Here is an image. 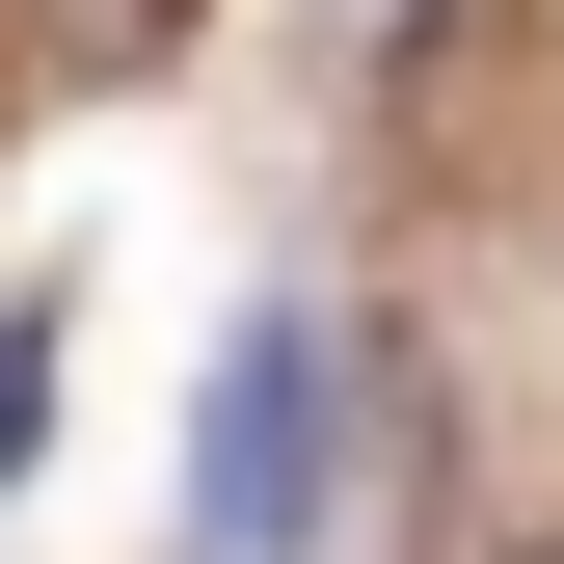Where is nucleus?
Listing matches in <instances>:
<instances>
[{"label":"nucleus","instance_id":"f257e3e1","mask_svg":"<svg viewBox=\"0 0 564 564\" xmlns=\"http://www.w3.org/2000/svg\"><path fill=\"white\" fill-rule=\"evenodd\" d=\"M323 511H349V323L269 296L188 403V564H323Z\"/></svg>","mask_w":564,"mask_h":564},{"label":"nucleus","instance_id":"f03ea898","mask_svg":"<svg viewBox=\"0 0 564 564\" xmlns=\"http://www.w3.org/2000/svg\"><path fill=\"white\" fill-rule=\"evenodd\" d=\"M28 431H54V296L0 323V484H28Z\"/></svg>","mask_w":564,"mask_h":564}]
</instances>
